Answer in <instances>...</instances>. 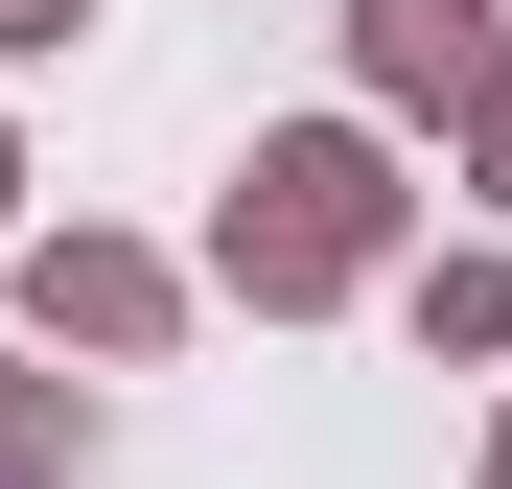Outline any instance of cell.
Wrapping results in <instances>:
<instances>
[{"mask_svg":"<svg viewBox=\"0 0 512 489\" xmlns=\"http://www.w3.org/2000/svg\"><path fill=\"white\" fill-rule=\"evenodd\" d=\"M466 187H489V233H512V70L466 94Z\"/></svg>","mask_w":512,"mask_h":489,"instance_id":"cell-6","label":"cell"},{"mask_svg":"<svg viewBox=\"0 0 512 489\" xmlns=\"http://www.w3.org/2000/svg\"><path fill=\"white\" fill-rule=\"evenodd\" d=\"M466 489H512V420H489V466H466Z\"/></svg>","mask_w":512,"mask_h":489,"instance_id":"cell-9","label":"cell"},{"mask_svg":"<svg viewBox=\"0 0 512 489\" xmlns=\"http://www.w3.org/2000/svg\"><path fill=\"white\" fill-rule=\"evenodd\" d=\"M70 466H94V396H70V373H24V350H0V489H70Z\"/></svg>","mask_w":512,"mask_h":489,"instance_id":"cell-5","label":"cell"},{"mask_svg":"<svg viewBox=\"0 0 512 489\" xmlns=\"http://www.w3.org/2000/svg\"><path fill=\"white\" fill-rule=\"evenodd\" d=\"M24 326L94 350V373H140L163 326H187V257H140V233H24Z\"/></svg>","mask_w":512,"mask_h":489,"instance_id":"cell-2","label":"cell"},{"mask_svg":"<svg viewBox=\"0 0 512 489\" xmlns=\"http://www.w3.org/2000/svg\"><path fill=\"white\" fill-rule=\"evenodd\" d=\"M0 233H24V140H0Z\"/></svg>","mask_w":512,"mask_h":489,"instance_id":"cell-8","label":"cell"},{"mask_svg":"<svg viewBox=\"0 0 512 489\" xmlns=\"http://www.w3.org/2000/svg\"><path fill=\"white\" fill-rule=\"evenodd\" d=\"M489 70H512L489 0H350V94H373V117H466Z\"/></svg>","mask_w":512,"mask_h":489,"instance_id":"cell-3","label":"cell"},{"mask_svg":"<svg viewBox=\"0 0 512 489\" xmlns=\"http://www.w3.org/2000/svg\"><path fill=\"white\" fill-rule=\"evenodd\" d=\"M396 303H419V350H443V373H512V233H466V257H419Z\"/></svg>","mask_w":512,"mask_h":489,"instance_id":"cell-4","label":"cell"},{"mask_svg":"<svg viewBox=\"0 0 512 489\" xmlns=\"http://www.w3.org/2000/svg\"><path fill=\"white\" fill-rule=\"evenodd\" d=\"M396 117H280V140H256L233 163V210H210V280L256 303V326H303V303H350L373 257H396Z\"/></svg>","mask_w":512,"mask_h":489,"instance_id":"cell-1","label":"cell"},{"mask_svg":"<svg viewBox=\"0 0 512 489\" xmlns=\"http://www.w3.org/2000/svg\"><path fill=\"white\" fill-rule=\"evenodd\" d=\"M70 24H94V0H0V70H47V47H70Z\"/></svg>","mask_w":512,"mask_h":489,"instance_id":"cell-7","label":"cell"}]
</instances>
